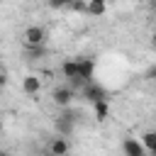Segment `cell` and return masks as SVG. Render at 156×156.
Instances as JSON below:
<instances>
[{"label": "cell", "mask_w": 156, "mask_h": 156, "mask_svg": "<svg viewBox=\"0 0 156 156\" xmlns=\"http://www.w3.org/2000/svg\"><path fill=\"white\" fill-rule=\"evenodd\" d=\"M22 41H24V46H27V49H41V44L46 41V29H44V27H39V24H32V27H27V29H24Z\"/></svg>", "instance_id": "cell-1"}, {"label": "cell", "mask_w": 156, "mask_h": 156, "mask_svg": "<svg viewBox=\"0 0 156 156\" xmlns=\"http://www.w3.org/2000/svg\"><path fill=\"white\" fill-rule=\"evenodd\" d=\"M78 93H80V98H83V100H88L90 105H93V102H98V100H107V90H105L100 83H95V80L83 83V88H80Z\"/></svg>", "instance_id": "cell-2"}, {"label": "cell", "mask_w": 156, "mask_h": 156, "mask_svg": "<svg viewBox=\"0 0 156 156\" xmlns=\"http://www.w3.org/2000/svg\"><path fill=\"white\" fill-rule=\"evenodd\" d=\"M76 61H78V76H76V78H80L83 83H90V80L95 78V61L88 58V56H80V58H76Z\"/></svg>", "instance_id": "cell-3"}, {"label": "cell", "mask_w": 156, "mask_h": 156, "mask_svg": "<svg viewBox=\"0 0 156 156\" xmlns=\"http://www.w3.org/2000/svg\"><path fill=\"white\" fill-rule=\"evenodd\" d=\"M122 154H124V156H154L156 151H146V149L141 146L139 139H124V144H122Z\"/></svg>", "instance_id": "cell-4"}, {"label": "cell", "mask_w": 156, "mask_h": 156, "mask_svg": "<svg viewBox=\"0 0 156 156\" xmlns=\"http://www.w3.org/2000/svg\"><path fill=\"white\" fill-rule=\"evenodd\" d=\"M51 98H54V102H56L58 107H68V105L73 102V98H76V90H71L68 85H61V88H54Z\"/></svg>", "instance_id": "cell-5"}, {"label": "cell", "mask_w": 156, "mask_h": 156, "mask_svg": "<svg viewBox=\"0 0 156 156\" xmlns=\"http://www.w3.org/2000/svg\"><path fill=\"white\" fill-rule=\"evenodd\" d=\"M73 129H76V117H73V115H61V117L56 119V132H58L61 136H71Z\"/></svg>", "instance_id": "cell-6"}, {"label": "cell", "mask_w": 156, "mask_h": 156, "mask_svg": "<svg viewBox=\"0 0 156 156\" xmlns=\"http://www.w3.org/2000/svg\"><path fill=\"white\" fill-rule=\"evenodd\" d=\"M49 154L51 156H68V139L56 134L51 141H49Z\"/></svg>", "instance_id": "cell-7"}, {"label": "cell", "mask_w": 156, "mask_h": 156, "mask_svg": "<svg viewBox=\"0 0 156 156\" xmlns=\"http://www.w3.org/2000/svg\"><path fill=\"white\" fill-rule=\"evenodd\" d=\"M22 90H24L27 95H39V90H41V80H39V76H34V73L24 76V80H22Z\"/></svg>", "instance_id": "cell-8"}, {"label": "cell", "mask_w": 156, "mask_h": 156, "mask_svg": "<svg viewBox=\"0 0 156 156\" xmlns=\"http://www.w3.org/2000/svg\"><path fill=\"white\" fill-rule=\"evenodd\" d=\"M105 10H107V0H85V12L88 15L100 17V15H105Z\"/></svg>", "instance_id": "cell-9"}, {"label": "cell", "mask_w": 156, "mask_h": 156, "mask_svg": "<svg viewBox=\"0 0 156 156\" xmlns=\"http://www.w3.org/2000/svg\"><path fill=\"white\" fill-rule=\"evenodd\" d=\"M61 73H63V78H76V76H78V61H76V58L63 61V63H61Z\"/></svg>", "instance_id": "cell-10"}, {"label": "cell", "mask_w": 156, "mask_h": 156, "mask_svg": "<svg viewBox=\"0 0 156 156\" xmlns=\"http://www.w3.org/2000/svg\"><path fill=\"white\" fill-rule=\"evenodd\" d=\"M93 112H95V117H98V122H105V119H107V115H110V107H107V100H98V102H93Z\"/></svg>", "instance_id": "cell-11"}, {"label": "cell", "mask_w": 156, "mask_h": 156, "mask_svg": "<svg viewBox=\"0 0 156 156\" xmlns=\"http://www.w3.org/2000/svg\"><path fill=\"white\" fill-rule=\"evenodd\" d=\"M139 141H141V146L146 151H156V132H144L139 136Z\"/></svg>", "instance_id": "cell-12"}, {"label": "cell", "mask_w": 156, "mask_h": 156, "mask_svg": "<svg viewBox=\"0 0 156 156\" xmlns=\"http://www.w3.org/2000/svg\"><path fill=\"white\" fill-rule=\"evenodd\" d=\"M73 12H85V0H71V5H68Z\"/></svg>", "instance_id": "cell-13"}, {"label": "cell", "mask_w": 156, "mask_h": 156, "mask_svg": "<svg viewBox=\"0 0 156 156\" xmlns=\"http://www.w3.org/2000/svg\"><path fill=\"white\" fill-rule=\"evenodd\" d=\"M71 0H49V7L51 10H61V7H68Z\"/></svg>", "instance_id": "cell-14"}, {"label": "cell", "mask_w": 156, "mask_h": 156, "mask_svg": "<svg viewBox=\"0 0 156 156\" xmlns=\"http://www.w3.org/2000/svg\"><path fill=\"white\" fill-rule=\"evenodd\" d=\"M5 85H7V73H5V71H0V90H2Z\"/></svg>", "instance_id": "cell-15"}, {"label": "cell", "mask_w": 156, "mask_h": 156, "mask_svg": "<svg viewBox=\"0 0 156 156\" xmlns=\"http://www.w3.org/2000/svg\"><path fill=\"white\" fill-rule=\"evenodd\" d=\"M2 129H5V122H2V119H0V134H2Z\"/></svg>", "instance_id": "cell-16"}, {"label": "cell", "mask_w": 156, "mask_h": 156, "mask_svg": "<svg viewBox=\"0 0 156 156\" xmlns=\"http://www.w3.org/2000/svg\"><path fill=\"white\" fill-rule=\"evenodd\" d=\"M0 156H7V154H5V151H2V149H0Z\"/></svg>", "instance_id": "cell-17"}]
</instances>
